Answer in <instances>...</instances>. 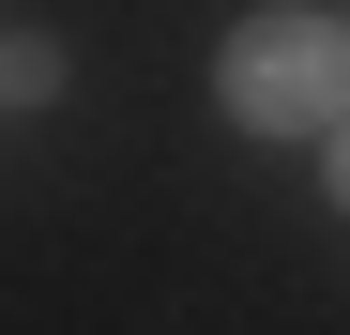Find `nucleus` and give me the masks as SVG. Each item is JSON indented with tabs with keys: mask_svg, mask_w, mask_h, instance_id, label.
I'll return each instance as SVG.
<instances>
[{
	"mask_svg": "<svg viewBox=\"0 0 350 335\" xmlns=\"http://www.w3.org/2000/svg\"><path fill=\"white\" fill-rule=\"evenodd\" d=\"M350 107V46L320 16H259L228 46V122H335Z\"/></svg>",
	"mask_w": 350,
	"mask_h": 335,
	"instance_id": "f257e3e1",
	"label": "nucleus"
},
{
	"mask_svg": "<svg viewBox=\"0 0 350 335\" xmlns=\"http://www.w3.org/2000/svg\"><path fill=\"white\" fill-rule=\"evenodd\" d=\"M335 198H350V107H335Z\"/></svg>",
	"mask_w": 350,
	"mask_h": 335,
	"instance_id": "f03ea898",
	"label": "nucleus"
}]
</instances>
